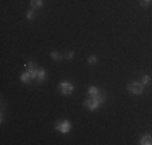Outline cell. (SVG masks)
I'll use <instances>...</instances> for the list:
<instances>
[{"label":"cell","mask_w":152,"mask_h":145,"mask_svg":"<svg viewBox=\"0 0 152 145\" xmlns=\"http://www.w3.org/2000/svg\"><path fill=\"white\" fill-rule=\"evenodd\" d=\"M105 102V92H100L99 95H94V97H88L84 102V107L88 108L89 111H96L97 108L102 107V103Z\"/></svg>","instance_id":"obj_1"},{"label":"cell","mask_w":152,"mask_h":145,"mask_svg":"<svg viewBox=\"0 0 152 145\" xmlns=\"http://www.w3.org/2000/svg\"><path fill=\"white\" fill-rule=\"evenodd\" d=\"M128 90L133 94V95H142L144 94V86H142V82H129Z\"/></svg>","instance_id":"obj_2"},{"label":"cell","mask_w":152,"mask_h":145,"mask_svg":"<svg viewBox=\"0 0 152 145\" xmlns=\"http://www.w3.org/2000/svg\"><path fill=\"white\" fill-rule=\"evenodd\" d=\"M55 129L58 130L60 134H68V132L71 130V123L68 121V119H61V121L57 123Z\"/></svg>","instance_id":"obj_3"},{"label":"cell","mask_w":152,"mask_h":145,"mask_svg":"<svg viewBox=\"0 0 152 145\" xmlns=\"http://www.w3.org/2000/svg\"><path fill=\"white\" fill-rule=\"evenodd\" d=\"M58 89H60V92L63 94V95H70V94L75 90V86L71 84L70 81H61L58 84Z\"/></svg>","instance_id":"obj_4"},{"label":"cell","mask_w":152,"mask_h":145,"mask_svg":"<svg viewBox=\"0 0 152 145\" xmlns=\"http://www.w3.org/2000/svg\"><path fill=\"white\" fill-rule=\"evenodd\" d=\"M20 81L23 82V84H29V82L32 81V76H31V72L29 71H24V72H21V76H20Z\"/></svg>","instance_id":"obj_5"},{"label":"cell","mask_w":152,"mask_h":145,"mask_svg":"<svg viewBox=\"0 0 152 145\" xmlns=\"http://www.w3.org/2000/svg\"><path fill=\"white\" fill-rule=\"evenodd\" d=\"M139 144L141 145H152V134H144L139 139Z\"/></svg>","instance_id":"obj_6"},{"label":"cell","mask_w":152,"mask_h":145,"mask_svg":"<svg viewBox=\"0 0 152 145\" xmlns=\"http://www.w3.org/2000/svg\"><path fill=\"white\" fill-rule=\"evenodd\" d=\"M45 78H47V71L44 70V68H39V71H37V79H36V81H37V82H44Z\"/></svg>","instance_id":"obj_7"},{"label":"cell","mask_w":152,"mask_h":145,"mask_svg":"<svg viewBox=\"0 0 152 145\" xmlns=\"http://www.w3.org/2000/svg\"><path fill=\"white\" fill-rule=\"evenodd\" d=\"M100 92H102V90H100L99 87H96V86H91V87H89V89H88V95H89V97H94V95H99Z\"/></svg>","instance_id":"obj_8"},{"label":"cell","mask_w":152,"mask_h":145,"mask_svg":"<svg viewBox=\"0 0 152 145\" xmlns=\"http://www.w3.org/2000/svg\"><path fill=\"white\" fill-rule=\"evenodd\" d=\"M44 5V0H31V8L32 10H37Z\"/></svg>","instance_id":"obj_9"},{"label":"cell","mask_w":152,"mask_h":145,"mask_svg":"<svg viewBox=\"0 0 152 145\" xmlns=\"http://www.w3.org/2000/svg\"><path fill=\"white\" fill-rule=\"evenodd\" d=\"M141 82H142V86H144V87H146V86H149L151 82H152V78H151L149 74H144L142 78H141Z\"/></svg>","instance_id":"obj_10"},{"label":"cell","mask_w":152,"mask_h":145,"mask_svg":"<svg viewBox=\"0 0 152 145\" xmlns=\"http://www.w3.org/2000/svg\"><path fill=\"white\" fill-rule=\"evenodd\" d=\"M97 61H99V58H97L96 55H91V57L88 58V63H89V65H96Z\"/></svg>","instance_id":"obj_11"},{"label":"cell","mask_w":152,"mask_h":145,"mask_svg":"<svg viewBox=\"0 0 152 145\" xmlns=\"http://www.w3.org/2000/svg\"><path fill=\"white\" fill-rule=\"evenodd\" d=\"M50 57H52V60H55V61L61 60V55H60L58 52H52V53H50Z\"/></svg>","instance_id":"obj_12"},{"label":"cell","mask_w":152,"mask_h":145,"mask_svg":"<svg viewBox=\"0 0 152 145\" xmlns=\"http://www.w3.org/2000/svg\"><path fill=\"white\" fill-rule=\"evenodd\" d=\"M26 18H28L29 21H31V20H34V10H32V8L26 12Z\"/></svg>","instance_id":"obj_13"},{"label":"cell","mask_w":152,"mask_h":145,"mask_svg":"<svg viewBox=\"0 0 152 145\" xmlns=\"http://www.w3.org/2000/svg\"><path fill=\"white\" fill-rule=\"evenodd\" d=\"M151 3H152V0H141L139 5H141V7H149Z\"/></svg>","instance_id":"obj_14"},{"label":"cell","mask_w":152,"mask_h":145,"mask_svg":"<svg viewBox=\"0 0 152 145\" xmlns=\"http://www.w3.org/2000/svg\"><path fill=\"white\" fill-rule=\"evenodd\" d=\"M65 58H66V60H73V58H75V53H73V52H68L66 55H65Z\"/></svg>","instance_id":"obj_15"}]
</instances>
